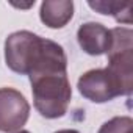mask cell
<instances>
[{"label":"cell","instance_id":"1","mask_svg":"<svg viewBox=\"0 0 133 133\" xmlns=\"http://www.w3.org/2000/svg\"><path fill=\"white\" fill-rule=\"evenodd\" d=\"M28 77L35 108L42 117L58 119L68 113L72 97L68 69H50L30 74Z\"/></svg>","mask_w":133,"mask_h":133},{"label":"cell","instance_id":"2","mask_svg":"<svg viewBox=\"0 0 133 133\" xmlns=\"http://www.w3.org/2000/svg\"><path fill=\"white\" fill-rule=\"evenodd\" d=\"M45 38H41L31 31L21 30L11 33L5 41V61L6 66L16 74L28 75L38 64Z\"/></svg>","mask_w":133,"mask_h":133},{"label":"cell","instance_id":"3","mask_svg":"<svg viewBox=\"0 0 133 133\" xmlns=\"http://www.w3.org/2000/svg\"><path fill=\"white\" fill-rule=\"evenodd\" d=\"M77 88L85 99L94 103H105L119 96H124L119 82L107 68L85 72L78 78Z\"/></svg>","mask_w":133,"mask_h":133},{"label":"cell","instance_id":"4","mask_svg":"<svg viewBox=\"0 0 133 133\" xmlns=\"http://www.w3.org/2000/svg\"><path fill=\"white\" fill-rule=\"evenodd\" d=\"M30 105L14 88H0V131H19L28 121Z\"/></svg>","mask_w":133,"mask_h":133},{"label":"cell","instance_id":"5","mask_svg":"<svg viewBox=\"0 0 133 133\" xmlns=\"http://www.w3.org/2000/svg\"><path fill=\"white\" fill-rule=\"evenodd\" d=\"M77 41L83 52L99 56L108 52L111 44V31L99 22H85L77 31Z\"/></svg>","mask_w":133,"mask_h":133},{"label":"cell","instance_id":"6","mask_svg":"<svg viewBox=\"0 0 133 133\" xmlns=\"http://www.w3.org/2000/svg\"><path fill=\"white\" fill-rule=\"evenodd\" d=\"M74 16L72 0H45L41 3L39 17L49 28H63Z\"/></svg>","mask_w":133,"mask_h":133},{"label":"cell","instance_id":"7","mask_svg":"<svg viewBox=\"0 0 133 133\" xmlns=\"http://www.w3.org/2000/svg\"><path fill=\"white\" fill-rule=\"evenodd\" d=\"M88 5L105 16H113L117 22L130 25L133 17V2L131 0H89Z\"/></svg>","mask_w":133,"mask_h":133},{"label":"cell","instance_id":"8","mask_svg":"<svg viewBox=\"0 0 133 133\" xmlns=\"http://www.w3.org/2000/svg\"><path fill=\"white\" fill-rule=\"evenodd\" d=\"M99 133H133V119L128 116H116L107 121Z\"/></svg>","mask_w":133,"mask_h":133},{"label":"cell","instance_id":"9","mask_svg":"<svg viewBox=\"0 0 133 133\" xmlns=\"http://www.w3.org/2000/svg\"><path fill=\"white\" fill-rule=\"evenodd\" d=\"M11 5L16 6V8H24V10H27V8H30V6L35 5V0H33V2H28V3H16V2H11Z\"/></svg>","mask_w":133,"mask_h":133},{"label":"cell","instance_id":"10","mask_svg":"<svg viewBox=\"0 0 133 133\" xmlns=\"http://www.w3.org/2000/svg\"><path fill=\"white\" fill-rule=\"evenodd\" d=\"M55 133H78V131L77 130H58Z\"/></svg>","mask_w":133,"mask_h":133},{"label":"cell","instance_id":"11","mask_svg":"<svg viewBox=\"0 0 133 133\" xmlns=\"http://www.w3.org/2000/svg\"><path fill=\"white\" fill-rule=\"evenodd\" d=\"M14 133H30V131H27V130H19V131H14Z\"/></svg>","mask_w":133,"mask_h":133}]
</instances>
